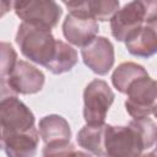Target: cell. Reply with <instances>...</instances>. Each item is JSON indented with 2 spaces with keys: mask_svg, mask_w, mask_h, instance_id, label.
<instances>
[{
  "mask_svg": "<svg viewBox=\"0 0 157 157\" xmlns=\"http://www.w3.org/2000/svg\"><path fill=\"white\" fill-rule=\"evenodd\" d=\"M156 1H130L119 9L110 18V32L118 42L125 38L145 23H157Z\"/></svg>",
  "mask_w": 157,
  "mask_h": 157,
  "instance_id": "obj_1",
  "label": "cell"
},
{
  "mask_svg": "<svg viewBox=\"0 0 157 157\" xmlns=\"http://www.w3.org/2000/svg\"><path fill=\"white\" fill-rule=\"evenodd\" d=\"M56 39L50 29L22 22L16 33V43L25 58L45 67L49 63Z\"/></svg>",
  "mask_w": 157,
  "mask_h": 157,
  "instance_id": "obj_2",
  "label": "cell"
},
{
  "mask_svg": "<svg viewBox=\"0 0 157 157\" xmlns=\"http://www.w3.org/2000/svg\"><path fill=\"white\" fill-rule=\"evenodd\" d=\"M146 150L139 131L128 125H107L104 137V157H141Z\"/></svg>",
  "mask_w": 157,
  "mask_h": 157,
  "instance_id": "obj_3",
  "label": "cell"
},
{
  "mask_svg": "<svg viewBox=\"0 0 157 157\" xmlns=\"http://www.w3.org/2000/svg\"><path fill=\"white\" fill-rule=\"evenodd\" d=\"M34 114L17 97L0 104V150H4L9 136L34 128Z\"/></svg>",
  "mask_w": 157,
  "mask_h": 157,
  "instance_id": "obj_4",
  "label": "cell"
},
{
  "mask_svg": "<svg viewBox=\"0 0 157 157\" xmlns=\"http://www.w3.org/2000/svg\"><path fill=\"white\" fill-rule=\"evenodd\" d=\"M114 98V92L105 81L92 80L83 91V119L86 124H103Z\"/></svg>",
  "mask_w": 157,
  "mask_h": 157,
  "instance_id": "obj_5",
  "label": "cell"
},
{
  "mask_svg": "<svg viewBox=\"0 0 157 157\" xmlns=\"http://www.w3.org/2000/svg\"><path fill=\"white\" fill-rule=\"evenodd\" d=\"M156 90V81L150 75L136 80L128 87L125 92L128 96L125 109L131 118L140 119L155 114L157 101Z\"/></svg>",
  "mask_w": 157,
  "mask_h": 157,
  "instance_id": "obj_6",
  "label": "cell"
},
{
  "mask_svg": "<svg viewBox=\"0 0 157 157\" xmlns=\"http://www.w3.org/2000/svg\"><path fill=\"white\" fill-rule=\"evenodd\" d=\"M12 5L15 13L22 20V22L40 26L50 31L58 25L63 13L59 4L53 0L15 1Z\"/></svg>",
  "mask_w": 157,
  "mask_h": 157,
  "instance_id": "obj_7",
  "label": "cell"
},
{
  "mask_svg": "<svg viewBox=\"0 0 157 157\" xmlns=\"http://www.w3.org/2000/svg\"><path fill=\"white\" fill-rule=\"evenodd\" d=\"M81 56L88 69L104 76L114 65V47L108 38L97 36L81 49Z\"/></svg>",
  "mask_w": 157,
  "mask_h": 157,
  "instance_id": "obj_8",
  "label": "cell"
},
{
  "mask_svg": "<svg viewBox=\"0 0 157 157\" xmlns=\"http://www.w3.org/2000/svg\"><path fill=\"white\" fill-rule=\"evenodd\" d=\"M98 31V22L94 18L80 12H69L63 22L64 37L69 43L81 48L96 38Z\"/></svg>",
  "mask_w": 157,
  "mask_h": 157,
  "instance_id": "obj_9",
  "label": "cell"
},
{
  "mask_svg": "<svg viewBox=\"0 0 157 157\" xmlns=\"http://www.w3.org/2000/svg\"><path fill=\"white\" fill-rule=\"evenodd\" d=\"M6 78L12 90L21 94H34L43 88L45 82L44 74L25 60H17Z\"/></svg>",
  "mask_w": 157,
  "mask_h": 157,
  "instance_id": "obj_10",
  "label": "cell"
},
{
  "mask_svg": "<svg viewBox=\"0 0 157 157\" xmlns=\"http://www.w3.org/2000/svg\"><path fill=\"white\" fill-rule=\"evenodd\" d=\"M157 23H145L125 38L128 52L139 58H150L157 52Z\"/></svg>",
  "mask_w": 157,
  "mask_h": 157,
  "instance_id": "obj_11",
  "label": "cell"
},
{
  "mask_svg": "<svg viewBox=\"0 0 157 157\" xmlns=\"http://www.w3.org/2000/svg\"><path fill=\"white\" fill-rule=\"evenodd\" d=\"M70 12L85 13L96 21H107L119 10L118 0H82V1H64Z\"/></svg>",
  "mask_w": 157,
  "mask_h": 157,
  "instance_id": "obj_12",
  "label": "cell"
},
{
  "mask_svg": "<svg viewBox=\"0 0 157 157\" xmlns=\"http://www.w3.org/2000/svg\"><path fill=\"white\" fill-rule=\"evenodd\" d=\"M39 142L38 130L34 128L13 134L5 141L4 150L7 157H34Z\"/></svg>",
  "mask_w": 157,
  "mask_h": 157,
  "instance_id": "obj_13",
  "label": "cell"
},
{
  "mask_svg": "<svg viewBox=\"0 0 157 157\" xmlns=\"http://www.w3.org/2000/svg\"><path fill=\"white\" fill-rule=\"evenodd\" d=\"M39 135L45 145L69 142L71 140V129L65 118L58 114L45 115L38 124Z\"/></svg>",
  "mask_w": 157,
  "mask_h": 157,
  "instance_id": "obj_14",
  "label": "cell"
},
{
  "mask_svg": "<svg viewBox=\"0 0 157 157\" xmlns=\"http://www.w3.org/2000/svg\"><path fill=\"white\" fill-rule=\"evenodd\" d=\"M103 124H86L77 132V144L96 157H104V137L107 130Z\"/></svg>",
  "mask_w": 157,
  "mask_h": 157,
  "instance_id": "obj_15",
  "label": "cell"
},
{
  "mask_svg": "<svg viewBox=\"0 0 157 157\" xmlns=\"http://www.w3.org/2000/svg\"><path fill=\"white\" fill-rule=\"evenodd\" d=\"M77 52L67 43L56 39L55 48L49 63L45 67L54 75H60L70 71L77 64Z\"/></svg>",
  "mask_w": 157,
  "mask_h": 157,
  "instance_id": "obj_16",
  "label": "cell"
},
{
  "mask_svg": "<svg viewBox=\"0 0 157 157\" xmlns=\"http://www.w3.org/2000/svg\"><path fill=\"white\" fill-rule=\"evenodd\" d=\"M147 75L148 74L142 65L132 61H126L121 63L117 66V69H114L112 74V83L120 93H125L128 87L132 82Z\"/></svg>",
  "mask_w": 157,
  "mask_h": 157,
  "instance_id": "obj_17",
  "label": "cell"
},
{
  "mask_svg": "<svg viewBox=\"0 0 157 157\" xmlns=\"http://www.w3.org/2000/svg\"><path fill=\"white\" fill-rule=\"evenodd\" d=\"M130 124L139 131L140 136L145 142L146 148H150L155 145L157 137V125L151 118L146 117L140 119H132Z\"/></svg>",
  "mask_w": 157,
  "mask_h": 157,
  "instance_id": "obj_18",
  "label": "cell"
},
{
  "mask_svg": "<svg viewBox=\"0 0 157 157\" xmlns=\"http://www.w3.org/2000/svg\"><path fill=\"white\" fill-rule=\"evenodd\" d=\"M17 61V53L10 43L0 42V77H7Z\"/></svg>",
  "mask_w": 157,
  "mask_h": 157,
  "instance_id": "obj_19",
  "label": "cell"
},
{
  "mask_svg": "<svg viewBox=\"0 0 157 157\" xmlns=\"http://www.w3.org/2000/svg\"><path fill=\"white\" fill-rule=\"evenodd\" d=\"M75 146L69 142H58L45 145L42 152V157H70V155L75 151Z\"/></svg>",
  "mask_w": 157,
  "mask_h": 157,
  "instance_id": "obj_20",
  "label": "cell"
},
{
  "mask_svg": "<svg viewBox=\"0 0 157 157\" xmlns=\"http://www.w3.org/2000/svg\"><path fill=\"white\" fill-rule=\"evenodd\" d=\"M12 97H17V93L12 90L6 77H0V104Z\"/></svg>",
  "mask_w": 157,
  "mask_h": 157,
  "instance_id": "obj_21",
  "label": "cell"
},
{
  "mask_svg": "<svg viewBox=\"0 0 157 157\" xmlns=\"http://www.w3.org/2000/svg\"><path fill=\"white\" fill-rule=\"evenodd\" d=\"M11 6H12V2H11V1L0 0V18H1L2 16H5V15L10 11Z\"/></svg>",
  "mask_w": 157,
  "mask_h": 157,
  "instance_id": "obj_22",
  "label": "cell"
},
{
  "mask_svg": "<svg viewBox=\"0 0 157 157\" xmlns=\"http://www.w3.org/2000/svg\"><path fill=\"white\" fill-rule=\"evenodd\" d=\"M70 157H92L90 153H86V152H83V151H74L71 155H70Z\"/></svg>",
  "mask_w": 157,
  "mask_h": 157,
  "instance_id": "obj_23",
  "label": "cell"
},
{
  "mask_svg": "<svg viewBox=\"0 0 157 157\" xmlns=\"http://www.w3.org/2000/svg\"><path fill=\"white\" fill-rule=\"evenodd\" d=\"M141 157H156V151L153 150V151H151V152H148V153H146V155H144Z\"/></svg>",
  "mask_w": 157,
  "mask_h": 157,
  "instance_id": "obj_24",
  "label": "cell"
}]
</instances>
